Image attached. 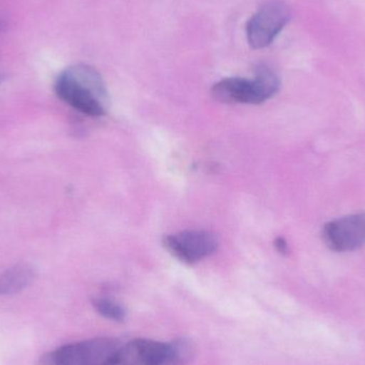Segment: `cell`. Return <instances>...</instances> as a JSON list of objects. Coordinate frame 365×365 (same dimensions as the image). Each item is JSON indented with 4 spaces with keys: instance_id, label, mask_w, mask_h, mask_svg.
Instances as JSON below:
<instances>
[{
    "instance_id": "1",
    "label": "cell",
    "mask_w": 365,
    "mask_h": 365,
    "mask_svg": "<svg viewBox=\"0 0 365 365\" xmlns=\"http://www.w3.org/2000/svg\"><path fill=\"white\" fill-rule=\"evenodd\" d=\"M60 100L90 117L106 115L108 92L100 73L87 64H76L62 71L55 81Z\"/></svg>"
},
{
    "instance_id": "2",
    "label": "cell",
    "mask_w": 365,
    "mask_h": 365,
    "mask_svg": "<svg viewBox=\"0 0 365 365\" xmlns=\"http://www.w3.org/2000/svg\"><path fill=\"white\" fill-rule=\"evenodd\" d=\"M280 78L267 66H257L252 79L229 77L215 83L212 96L227 104H263L278 93Z\"/></svg>"
},
{
    "instance_id": "3",
    "label": "cell",
    "mask_w": 365,
    "mask_h": 365,
    "mask_svg": "<svg viewBox=\"0 0 365 365\" xmlns=\"http://www.w3.org/2000/svg\"><path fill=\"white\" fill-rule=\"evenodd\" d=\"M121 346L117 339L81 341L45 354L38 365H106Z\"/></svg>"
},
{
    "instance_id": "4",
    "label": "cell",
    "mask_w": 365,
    "mask_h": 365,
    "mask_svg": "<svg viewBox=\"0 0 365 365\" xmlns=\"http://www.w3.org/2000/svg\"><path fill=\"white\" fill-rule=\"evenodd\" d=\"M291 19V10L282 0H268L250 17L246 26L247 40L252 48L269 46Z\"/></svg>"
},
{
    "instance_id": "5",
    "label": "cell",
    "mask_w": 365,
    "mask_h": 365,
    "mask_svg": "<svg viewBox=\"0 0 365 365\" xmlns=\"http://www.w3.org/2000/svg\"><path fill=\"white\" fill-rule=\"evenodd\" d=\"M165 248L185 264H195L212 255L218 248V238L204 230H187L165 236Z\"/></svg>"
},
{
    "instance_id": "6",
    "label": "cell",
    "mask_w": 365,
    "mask_h": 365,
    "mask_svg": "<svg viewBox=\"0 0 365 365\" xmlns=\"http://www.w3.org/2000/svg\"><path fill=\"white\" fill-rule=\"evenodd\" d=\"M322 238L336 252L357 250L365 245V212L341 217L326 223Z\"/></svg>"
},
{
    "instance_id": "7",
    "label": "cell",
    "mask_w": 365,
    "mask_h": 365,
    "mask_svg": "<svg viewBox=\"0 0 365 365\" xmlns=\"http://www.w3.org/2000/svg\"><path fill=\"white\" fill-rule=\"evenodd\" d=\"M167 355L168 343L138 339L122 344L106 365H165Z\"/></svg>"
},
{
    "instance_id": "8",
    "label": "cell",
    "mask_w": 365,
    "mask_h": 365,
    "mask_svg": "<svg viewBox=\"0 0 365 365\" xmlns=\"http://www.w3.org/2000/svg\"><path fill=\"white\" fill-rule=\"evenodd\" d=\"M36 272L28 264H19L0 276V296L14 295L34 281Z\"/></svg>"
},
{
    "instance_id": "9",
    "label": "cell",
    "mask_w": 365,
    "mask_h": 365,
    "mask_svg": "<svg viewBox=\"0 0 365 365\" xmlns=\"http://www.w3.org/2000/svg\"><path fill=\"white\" fill-rule=\"evenodd\" d=\"M195 351V345L187 339L168 343V355L165 365H186L192 359Z\"/></svg>"
},
{
    "instance_id": "10",
    "label": "cell",
    "mask_w": 365,
    "mask_h": 365,
    "mask_svg": "<svg viewBox=\"0 0 365 365\" xmlns=\"http://www.w3.org/2000/svg\"><path fill=\"white\" fill-rule=\"evenodd\" d=\"M93 307L102 317L111 319V321L122 323L125 319V309L110 298H96L93 300Z\"/></svg>"
},
{
    "instance_id": "11",
    "label": "cell",
    "mask_w": 365,
    "mask_h": 365,
    "mask_svg": "<svg viewBox=\"0 0 365 365\" xmlns=\"http://www.w3.org/2000/svg\"><path fill=\"white\" fill-rule=\"evenodd\" d=\"M274 247H276L278 252H280L281 255H285L289 253V245H287V240L283 237L276 238L274 240Z\"/></svg>"
},
{
    "instance_id": "12",
    "label": "cell",
    "mask_w": 365,
    "mask_h": 365,
    "mask_svg": "<svg viewBox=\"0 0 365 365\" xmlns=\"http://www.w3.org/2000/svg\"><path fill=\"white\" fill-rule=\"evenodd\" d=\"M2 79H4V74H2L1 72H0V83H1Z\"/></svg>"
}]
</instances>
